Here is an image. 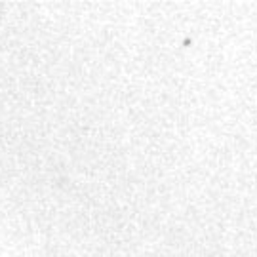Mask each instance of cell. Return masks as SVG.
Segmentation results:
<instances>
[]
</instances>
